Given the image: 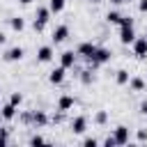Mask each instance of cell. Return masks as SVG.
Segmentation results:
<instances>
[{
  "label": "cell",
  "mask_w": 147,
  "mask_h": 147,
  "mask_svg": "<svg viewBox=\"0 0 147 147\" xmlns=\"http://www.w3.org/2000/svg\"><path fill=\"white\" fill-rule=\"evenodd\" d=\"M110 55H113V53H110L108 48H99V46H96V53L90 57V62H92V67H99V64H106V62L110 60Z\"/></svg>",
  "instance_id": "cell-1"
},
{
  "label": "cell",
  "mask_w": 147,
  "mask_h": 147,
  "mask_svg": "<svg viewBox=\"0 0 147 147\" xmlns=\"http://www.w3.org/2000/svg\"><path fill=\"white\" fill-rule=\"evenodd\" d=\"M133 55L140 57V60L147 57V37H136V41H133Z\"/></svg>",
  "instance_id": "cell-2"
},
{
  "label": "cell",
  "mask_w": 147,
  "mask_h": 147,
  "mask_svg": "<svg viewBox=\"0 0 147 147\" xmlns=\"http://www.w3.org/2000/svg\"><path fill=\"white\" fill-rule=\"evenodd\" d=\"M76 53H78V55H83V57H87V60H90V57H92V55H94V53H96V46H94V44H92V41H83V44H80V46H78V48H76Z\"/></svg>",
  "instance_id": "cell-3"
},
{
  "label": "cell",
  "mask_w": 147,
  "mask_h": 147,
  "mask_svg": "<svg viewBox=\"0 0 147 147\" xmlns=\"http://www.w3.org/2000/svg\"><path fill=\"white\" fill-rule=\"evenodd\" d=\"M85 129H87V117L85 115H78V117L71 119V131L74 133H85Z\"/></svg>",
  "instance_id": "cell-4"
},
{
  "label": "cell",
  "mask_w": 147,
  "mask_h": 147,
  "mask_svg": "<svg viewBox=\"0 0 147 147\" xmlns=\"http://www.w3.org/2000/svg\"><path fill=\"white\" fill-rule=\"evenodd\" d=\"M76 55H78V53H74V51H64V53L60 55V64H62L64 69H71V67L76 64Z\"/></svg>",
  "instance_id": "cell-5"
},
{
  "label": "cell",
  "mask_w": 147,
  "mask_h": 147,
  "mask_svg": "<svg viewBox=\"0 0 147 147\" xmlns=\"http://www.w3.org/2000/svg\"><path fill=\"white\" fill-rule=\"evenodd\" d=\"M64 74H67V69L60 64L57 69H53V71L48 74V83H53V85H60V83L64 80Z\"/></svg>",
  "instance_id": "cell-6"
},
{
  "label": "cell",
  "mask_w": 147,
  "mask_h": 147,
  "mask_svg": "<svg viewBox=\"0 0 147 147\" xmlns=\"http://www.w3.org/2000/svg\"><path fill=\"white\" fill-rule=\"evenodd\" d=\"M74 106H76V99H74L71 94H62L60 101H57V110H64V113H67L69 108H74Z\"/></svg>",
  "instance_id": "cell-7"
},
{
  "label": "cell",
  "mask_w": 147,
  "mask_h": 147,
  "mask_svg": "<svg viewBox=\"0 0 147 147\" xmlns=\"http://www.w3.org/2000/svg\"><path fill=\"white\" fill-rule=\"evenodd\" d=\"M119 41H122V44H133V41H136L133 28H119Z\"/></svg>",
  "instance_id": "cell-8"
},
{
  "label": "cell",
  "mask_w": 147,
  "mask_h": 147,
  "mask_svg": "<svg viewBox=\"0 0 147 147\" xmlns=\"http://www.w3.org/2000/svg\"><path fill=\"white\" fill-rule=\"evenodd\" d=\"M23 55H25V51H23L21 46H14V48H9V51L5 53V60H7V62H16V60H21Z\"/></svg>",
  "instance_id": "cell-9"
},
{
  "label": "cell",
  "mask_w": 147,
  "mask_h": 147,
  "mask_svg": "<svg viewBox=\"0 0 147 147\" xmlns=\"http://www.w3.org/2000/svg\"><path fill=\"white\" fill-rule=\"evenodd\" d=\"M0 115H2V119H5V122L14 119V117H16V106H14V103H2Z\"/></svg>",
  "instance_id": "cell-10"
},
{
  "label": "cell",
  "mask_w": 147,
  "mask_h": 147,
  "mask_svg": "<svg viewBox=\"0 0 147 147\" xmlns=\"http://www.w3.org/2000/svg\"><path fill=\"white\" fill-rule=\"evenodd\" d=\"M113 136H115L117 145H126V142H129V129H126V126H122V124L115 129V133H113Z\"/></svg>",
  "instance_id": "cell-11"
},
{
  "label": "cell",
  "mask_w": 147,
  "mask_h": 147,
  "mask_svg": "<svg viewBox=\"0 0 147 147\" xmlns=\"http://www.w3.org/2000/svg\"><path fill=\"white\" fill-rule=\"evenodd\" d=\"M67 37H69V28H67V25H57V28L53 30V41H55V44L64 41Z\"/></svg>",
  "instance_id": "cell-12"
},
{
  "label": "cell",
  "mask_w": 147,
  "mask_h": 147,
  "mask_svg": "<svg viewBox=\"0 0 147 147\" xmlns=\"http://www.w3.org/2000/svg\"><path fill=\"white\" fill-rule=\"evenodd\" d=\"M48 18H51V7H37V16H34V21H39V23H48Z\"/></svg>",
  "instance_id": "cell-13"
},
{
  "label": "cell",
  "mask_w": 147,
  "mask_h": 147,
  "mask_svg": "<svg viewBox=\"0 0 147 147\" xmlns=\"http://www.w3.org/2000/svg\"><path fill=\"white\" fill-rule=\"evenodd\" d=\"M51 57H53V48L51 46H41L37 51V60L39 62H51Z\"/></svg>",
  "instance_id": "cell-14"
},
{
  "label": "cell",
  "mask_w": 147,
  "mask_h": 147,
  "mask_svg": "<svg viewBox=\"0 0 147 147\" xmlns=\"http://www.w3.org/2000/svg\"><path fill=\"white\" fill-rule=\"evenodd\" d=\"M129 87H131L133 92H142V90H145V80H142L140 76H133V78H129Z\"/></svg>",
  "instance_id": "cell-15"
},
{
  "label": "cell",
  "mask_w": 147,
  "mask_h": 147,
  "mask_svg": "<svg viewBox=\"0 0 147 147\" xmlns=\"http://www.w3.org/2000/svg\"><path fill=\"white\" fill-rule=\"evenodd\" d=\"M48 122V117H46V113H41V110H37V113H32V124L34 126H44Z\"/></svg>",
  "instance_id": "cell-16"
},
{
  "label": "cell",
  "mask_w": 147,
  "mask_h": 147,
  "mask_svg": "<svg viewBox=\"0 0 147 147\" xmlns=\"http://www.w3.org/2000/svg\"><path fill=\"white\" fill-rule=\"evenodd\" d=\"M129 71H124V69H119V71H115V80L119 83V85H129Z\"/></svg>",
  "instance_id": "cell-17"
},
{
  "label": "cell",
  "mask_w": 147,
  "mask_h": 147,
  "mask_svg": "<svg viewBox=\"0 0 147 147\" xmlns=\"http://www.w3.org/2000/svg\"><path fill=\"white\" fill-rule=\"evenodd\" d=\"M9 25H11V30H16V32H21V30L25 28V21H23L21 16H14V18L9 21Z\"/></svg>",
  "instance_id": "cell-18"
},
{
  "label": "cell",
  "mask_w": 147,
  "mask_h": 147,
  "mask_svg": "<svg viewBox=\"0 0 147 147\" xmlns=\"http://www.w3.org/2000/svg\"><path fill=\"white\" fill-rule=\"evenodd\" d=\"M48 7H51V11H62L64 9V0H48Z\"/></svg>",
  "instance_id": "cell-19"
},
{
  "label": "cell",
  "mask_w": 147,
  "mask_h": 147,
  "mask_svg": "<svg viewBox=\"0 0 147 147\" xmlns=\"http://www.w3.org/2000/svg\"><path fill=\"white\" fill-rule=\"evenodd\" d=\"M106 21H108V23H117V25H119L122 14H119V11H108V14H106Z\"/></svg>",
  "instance_id": "cell-20"
},
{
  "label": "cell",
  "mask_w": 147,
  "mask_h": 147,
  "mask_svg": "<svg viewBox=\"0 0 147 147\" xmlns=\"http://www.w3.org/2000/svg\"><path fill=\"white\" fill-rule=\"evenodd\" d=\"M94 122H96V124H106V122H108V113H106V110H99V113L94 115Z\"/></svg>",
  "instance_id": "cell-21"
},
{
  "label": "cell",
  "mask_w": 147,
  "mask_h": 147,
  "mask_svg": "<svg viewBox=\"0 0 147 147\" xmlns=\"http://www.w3.org/2000/svg\"><path fill=\"white\" fill-rule=\"evenodd\" d=\"M21 101H23V94H21V92H14V94L9 96V103H14V106H21Z\"/></svg>",
  "instance_id": "cell-22"
},
{
  "label": "cell",
  "mask_w": 147,
  "mask_h": 147,
  "mask_svg": "<svg viewBox=\"0 0 147 147\" xmlns=\"http://www.w3.org/2000/svg\"><path fill=\"white\" fill-rule=\"evenodd\" d=\"M119 28H133V18H131V16H122Z\"/></svg>",
  "instance_id": "cell-23"
},
{
  "label": "cell",
  "mask_w": 147,
  "mask_h": 147,
  "mask_svg": "<svg viewBox=\"0 0 147 147\" xmlns=\"http://www.w3.org/2000/svg\"><path fill=\"white\" fill-rule=\"evenodd\" d=\"M80 80H83L85 85H90V83L94 80V76H92V71H83V74H80Z\"/></svg>",
  "instance_id": "cell-24"
},
{
  "label": "cell",
  "mask_w": 147,
  "mask_h": 147,
  "mask_svg": "<svg viewBox=\"0 0 147 147\" xmlns=\"http://www.w3.org/2000/svg\"><path fill=\"white\" fill-rule=\"evenodd\" d=\"M83 145H85V147H96V145H99V140H96V138H85V140H83Z\"/></svg>",
  "instance_id": "cell-25"
},
{
  "label": "cell",
  "mask_w": 147,
  "mask_h": 147,
  "mask_svg": "<svg viewBox=\"0 0 147 147\" xmlns=\"http://www.w3.org/2000/svg\"><path fill=\"white\" fill-rule=\"evenodd\" d=\"M44 142H46V140H44L41 136H32V138H30V145H44Z\"/></svg>",
  "instance_id": "cell-26"
},
{
  "label": "cell",
  "mask_w": 147,
  "mask_h": 147,
  "mask_svg": "<svg viewBox=\"0 0 147 147\" xmlns=\"http://www.w3.org/2000/svg\"><path fill=\"white\" fill-rule=\"evenodd\" d=\"M103 145H106V147H115V145H117V140H115V136H108V138L103 140Z\"/></svg>",
  "instance_id": "cell-27"
},
{
  "label": "cell",
  "mask_w": 147,
  "mask_h": 147,
  "mask_svg": "<svg viewBox=\"0 0 147 147\" xmlns=\"http://www.w3.org/2000/svg\"><path fill=\"white\" fill-rule=\"evenodd\" d=\"M7 145V129H0V147Z\"/></svg>",
  "instance_id": "cell-28"
},
{
  "label": "cell",
  "mask_w": 147,
  "mask_h": 147,
  "mask_svg": "<svg viewBox=\"0 0 147 147\" xmlns=\"http://www.w3.org/2000/svg\"><path fill=\"white\" fill-rule=\"evenodd\" d=\"M62 119H64V110H60L57 115H53V122H55V124H60Z\"/></svg>",
  "instance_id": "cell-29"
},
{
  "label": "cell",
  "mask_w": 147,
  "mask_h": 147,
  "mask_svg": "<svg viewBox=\"0 0 147 147\" xmlns=\"http://www.w3.org/2000/svg\"><path fill=\"white\" fill-rule=\"evenodd\" d=\"M138 11L147 14V0H140V2H138Z\"/></svg>",
  "instance_id": "cell-30"
},
{
  "label": "cell",
  "mask_w": 147,
  "mask_h": 147,
  "mask_svg": "<svg viewBox=\"0 0 147 147\" xmlns=\"http://www.w3.org/2000/svg\"><path fill=\"white\" fill-rule=\"evenodd\" d=\"M138 140H140V142H145V140H147V131H145V129H140V131H138Z\"/></svg>",
  "instance_id": "cell-31"
},
{
  "label": "cell",
  "mask_w": 147,
  "mask_h": 147,
  "mask_svg": "<svg viewBox=\"0 0 147 147\" xmlns=\"http://www.w3.org/2000/svg\"><path fill=\"white\" fill-rule=\"evenodd\" d=\"M32 25H34V30H37V32H41V30H44V28H46V25H44V23H39V21H34V23H32Z\"/></svg>",
  "instance_id": "cell-32"
},
{
  "label": "cell",
  "mask_w": 147,
  "mask_h": 147,
  "mask_svg": "<svg viewBox=\"0 0 147 147\" xmlns=\"http://www.w3.org/2000/svg\"><path fill=\"white\" fill-rule=\"evenodd\" d=\"M5 41H7V37H5V32H0V46H2Z\"/></svg>",
  "instance_id": "cell-33"
},
{
  "label": "cell",
  "mask_w": 147,
  "mask_h": 147,
  "mask_svg": "<svg viewBox=\"0 0 147 147\" xmlns=\"http://www.w3.org/2000/svg\"><path fill=\"white\" fill-rule=\"evenodd\" d=\"M140 110H142V115H147V101H145V103L140 106Z\"/></svg>",
  "instance_id": "cell-34"
},
{
  "label": "cell",
  "mask_w": 147,
  "mask_h": 147,
  "mask_svg": "<svg viewBox=\"0 0 147 147\" xmlns=\"http://www.w3.org/2000/svg\"><path fill=\"white\" fill-rule=\"evenodd\" d=\"M110 2H115V5H122V2H126V0H110Z\"/></svg>",
  "instance_id": "cell-35"
},
{
  "label": "cell",
  "mask_w": 147,
  "mask_h": 147,
  "mask_svg": "<svg viewBox=\"0 0 147 147\" xmlns=\"http://www.w3.org/2000/svg\"><path fill=\"white\" fill-rule=\"evenodd\" d=\"M18 2H21V5H30L32 0H18Z\"/></svg>",
  "instance_id": "cell-36"
},
{
  "label": "cell",
  "mask_w": 147,
  "mask_h": 147,
  "mask_svg": "<svg viewBox=\"0 0 147 147\" xmlns=\"http://www.w3.org/2000/svg\"><path fill=\"white\" fill-rule=\"evenodd\" d=\"M0 126H2V115H0Z\"/></svg>",
  "instance_id": "cell-37"
},
{
  "label": "cell",
  "mask_w": 147,
  "mask_h": 147,
  "mask_svg": "<svg viewBox=\"0 0 147 147\" xmlns=\"http://www.w3.org/2000/svg\"><path fill=\"white\" fill-rule=\"evenodd\" d=\"M92 2H101V0H92Z\"/></svg>",
  "instance_id": "cell-38"
},
{
  "label": "cell",
  "mask_w": 147,
  "mask_h": 147,
  "mask_svg": "<svg viewBox=\"0 0 147 147\" xmlns=\"http://www.w3.org/2000/svg\"><path fill=\"white\" fill-rule=\"evenodd\" d=\"M0 108H2V106H0Z\"/></svg>",
  "instance_id": "cell-39"
}]
</instances>
